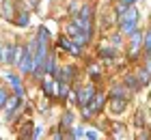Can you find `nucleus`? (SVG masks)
I'll return each mask as SVG.
<instances>
[{
  "label": "nucleus",
  "instance_id": "nucleus-18",
  "mask_svg": "<svg viewBox=\"0 0 151 140\" xmlns=\"http://www.w3.org/2000/svg\"><path fill=\"white\" fill-rule=\"evenodd\" d=\"M78 15H80L82 19H93V6H91V4H82V9H80Z\"/></svg>",
  "mask_w": 151,
  "mask_h": 140
},
{
  "label": "nucleus",
  "instance_id": "nucleus-13",
  "mask_svg": "<svg viewBox=\"0 0 151 140\" xmlns=\"http://www.w3.org/2000/svg\"><path fill=\"white\" fill-rule=\"evenodd\" d=\"M13 15H17V13H15V6H13L11 0H4V2H2V17H4V19H13Z\"/></svg>",
  "mask_w": 151,
  "mask_h": 140
},
{
  "label": "nucleus",
  "instance_id": "nucleus-16",
  "mask_svg": "<svg viewBox=\"0 0 151 140\" xmlns=\"http://www.w3.org/2000/svg\"><path fill=\"white\" fill-rule=\"evenodd\" d=\"M136 75H138V80H140V84H142V86H147V84L151 82V73L147 71V67H138Z\"/></svg>",
  "mask_w": 151,
  "mask_h": 140
},
{
  "label": "nucleus",
  "instance_id": "nucleus-10",
  "mask_svg": "<svg viewBox=\"0 0 151 140\" xmlns=\"http://www.w3.org/2000/svg\"><path fill=\"white\" fill-rule=\"evenodd\" d=\"M104 101H106V95H104V93H95L93 101H91V108H93L95 114H99V112H101V108H104Z\"/></svg>",
  "mask_w": 151,
  "mask_h": 140
},
{
  "label": "nucleus",
  "instance_id": "nucleus-9",
  "mask_svg": "<svg viewBox=\"0 0 151 140\" xmlns=\"http://www.w3.org/2000/svg\"><path fill=\"white\" fill-rule=\"evenodd\" d=\"M110 110L112 114H121L125 110V99L123 97H110Z\"/></svg>",
  "mask_w": 151,
  "mask_h": 140
},
{
  "label": "nucleus",
  "instance_id": "nucleus-15",
  "mask_svg": "<svg viewBox=\"0 0 151 140\" xmlns=\"http://www.w3.org/2000/svg\"><path fill=\"white\" fill-rule=\"evenodd\" d=\"M67 97H69V82L58 80V99L67 101Z\"/></svg>",
  "mask_w": 151,
  "mask_h": 140
},
{
  "label": "nucleus",
  "instance_id": "nucleus-12",
  "mask_svg": "<svg viewBox=\"0 0 151 140\" xmlns=\"http://www.w3.org/2000/svg\"><path fill=\"white\" fill-rule=\"evenodd\" d=\"M134 30H138V22H121L119 24V32L121 34H127L129 37Z\"/></svg>",
  "mask_w": 151,
  "mask_h": 140
},
{
  "label": "nucleus",
  "instance_id": "nucleus-22",
  "mask_svg": "<svg viewBox=\"0 0 151 140\" xmlns=\"http://www.w3.org/2000/svg\"><path fill=\"white\" fill-rule=\"evenodd\" d=\"M112 134H114V138H123L125 136V127H123L121 123H114V131Z\"/></svg>",
  "mask_w": 151,
  "mask_h": 140
},
{
  "label": "nucleus",
  "instance_id": "nucleus-21",
  "mask_svg": "<svg viewBox=\"0 0 151 140\" xmlns=\"http://www.w3.org/2000/svg\"><path fill=\"white\" fill-rule=\"evenodd\" d=\"M37 37H39V39H43V41H50V39H52V34H50V30H47L45 26H39V32H37Z\"/></svg>",
  "mask_w": 151,
  "mask_h": 140
},
{
  "label": "nucleus",
  "instance_id": "nucleus-31",
  "mask_svg": "<svg viewBox=\"0 0 151 140\" xmlns=\"http://www.w3.org/2000/svg\"><path fill=\"white\" fill-rule=\"evenodd\" d=\"M145 67H147V71L151 73V58H147V65H145Z\"/></svg>",
  "mask_w": 151,
  "mask_h": 140
},
{
  "label": "nucleus",
  "instance_id": "nucleus-29",
  "mask_svg": "<svg viewBox=\"0 0 151 140\" xmlns=\"http://www.w3.org/2000/svg\"><path fill=\"white\" fill-rule=\"evenodd\" d=\"M41 131H43L41 127H35V129H32V138H41Z\"/></svg>",
  "mask_w": 151,
  "mask_h": 140
},
{
  "label": "nucleus",
  "instance_id": "nucleus-8",
  "mask_svg": "<svg viewBox=\"0 0 151 140\" xmlns=\"http://www.w3.org/2000/svg\"><path fill=\"white\" fill-rule=\"evenodd\" d=\"M123 84L132 90V93H136V90H140L142 88V84H140V80H138V75H125L123 78Z\"/></svg>",
  "mask_w": 151,
  "mask_h": 140
},
{
  "label": "nucleus",
  "instance_id": "nucleus-28",
  "mask_svg": "<svg viewBox=\"0 0 151 140\" xmlns=\"http://www.w3.org/2000/svg\"><path fill=\"white\" fill-rule=\"evenodd\" d=\"M145 45H151V28L147 30V34H145V43H142V47Z\"/></svg>",
  "mask_w": 151,
  "mask_h": 140
},
{
  "label": "nucleus",
  "instance_id": "nucleus-19",
  "mask_svg": "<svg viewBox=\"0 0 151 140\" xmlns=\"http://www.w3.org/2000/svg\"><path fill=\"white\" fill-rule=\"evenodd\" d=\"M71 123H73V114H71V112H65L63 121H60V127H63V129H71Z\"/></svg>",
  "mask_w": 151,
  "mask_h": 140
},
{
  "label": "nucleus",
  "instance_id": "nucleus-32",
  "mask_svg": "<svg viewBox=\"0 0 151 140\" xmlns=\"http://www.w3.org/2000/svg\"><path fill=\"white\" fill-rule=\"evenodd\" d=\"M2 47L4 45H2V41H0V60H2Z\"/></svg>",
  "mask_w": 151,
  "mask_h": 140
},
{
  "label": "nucleus",
  "instance_id": "nucleus-20",
  "mask_svg": "<svg viewBox=\"0 0 151 140\" xmlns=\"http://www.w3.org/2000/svg\"><path fill=\"white\" fill-rule=\"evenodd\" d=\"M147 123V118H145V112H136V116H134V125H136V127H142V125H145Z\"/></svg>",
  "mask_w": 151,
  "mask_h": 140
},
{
  "label": "nucleus",
  "instance_id": "nucleus-11",
  "mask_svg": "<svg viewBox=\"0 0 151 140\" xmlns=\"http://www.w3.org/2000/svg\"><path fill=\"white\" fill-rule=\"evenodd\" d=\"M129 93H132V90H129L125 84H114V86L110 88V97H123V99H125Z\"/></svg>",
  "mask_w": 151,
  "mask_h": 140
},
{
  "label": "nucleus",
  "instance_id": "nucleus-23",
  "mask_svg": "<svg viewBox=\"0 0 151 140\" xmlns=\"http://www.w3.org/2000/svg\"><path fill=\"white\" fill-rule=\"evenodd\" d=\"M88 73H91V78H99L101 75V67L99 65H91L88 67Z\"/></svg>",
  "mask_w": 151,
  "mask_h": 140
},
{
  "label": "nucleus",
  "instance_id": "nucleus-1",
  "mask_svg": "<svg viewBox=\"0 0 151 140\" xmlns=\"http://www.w3.org/2000/svg\"><path fill=\"white\" fill-rule=\"evenodd\" d=\"M142 43H145V34H142V30H134L132 34H129V52H127L129 60H136V58H138Z\"/></svg>",
  "mask_w": 151,
  "mask_h": 140
},
{
  "label": "nucleus",
  "instance_id": "nucleus-25",
  "mask_svg": "<svg viewBox=\"0 0 151 140\" xmlns=\"http://www.w3.org/2000/svg\"><path fill=\"white\" fill-rule=\"evenodd\" d=\"M121 39H123V34H121V32H114L112 37H110V41H112V45H114V47H119V45H121Z\"/></svg>",
  "mask_w": 151,
  "mask_h": 140
},
{
  "label": "nucleus",
  "instance_id": "nucleus-24",
  "mask_svg": "<svg viewBox=\"0 0 151 140\" xmlns=\"http://www.w3.org/2000/svg\"><path fill=\"white\" fill-rule=\"evenodd\" d=\"M84 138H88V140H97V138H99V131H97V129H86V131H84Z\"/></svg>",
  "mask_w": 151,
  "mask_h": 140
},
{
  "label": "nucleus",
  "instance_id": "nucleus-17",
  "mask_svg": "<svg viewBox=\"0 0 151 140\" xmlns=\"http://www.w3.org/2000/svg\"><path fill=\"white\" fill-rule=\"evenodd\" d=\"M15 24H17V26H22V28H24V26H28V24H30V13H28V11H22V13H17V17H15Z\"/></svg>",
  "mask_w": 151,
  "mask_h": 140
},
{
  "label": "nucleus",
  "instance_id": "nucleus-3",
  "mask_svg": "<svg viewBox=\"0 0 151 140\" xmlns=\"http://www.w3.org/2000/svg\"><path fill=\"white\" fill-rule=\"evenodd\" d=\"M93 97H95V86H93V84L78 88V106H82V103H91Z\"/></svg>",
  "mask_w": 151,
  "mask_h": 140
},
{
  "label": "nucleus",
  "instance_id": "nucleus-26",
  "mask_svg": "<svg viewBox=\"0 0 151 140\" xmlns=\"http://www.w3.org/2000/svg\"><path fill=\"white\" fill-rule=\"evenodd\" d=\"M6 99H9V95H6V90L0 86V110L4 108V103H6Z\"/></svg>",
  "mask_w": 151,
  "mask_h": 140
},
{
  "label": "nucleus",
  "instance_id": "nucleus-5",
  "mask_svg": "<svg viewBox=\"0 0 151 140\" xmlns=\"http://www.w3.org/2000/svg\"><path fill=\"white\" fill-rule=\"evenodd\" d=\"M4 78L11 82V88H13V93H15V95H19V97H24V84H22V80H19L15 73H6Z\"/></svg>",
  "mask_w": 151,
  "mask_h": 140
},
{
  "label": "nucleus",
  "instance_id": "nucleus-7",
  "mask_svg": "<svg viewBox=\"0 0 151 140\" xmlns=\"http://www.w3.org/2000/svg\"><path fill=\"white\" fill-rule=\"evenodd\" d=\"M121 22H138V9L132 4V6H127V11L123 13V15H119V24Z\"/></svg>",
  "mask_w": 151,
  "mask_h": 140
},
{
  "label": "nucleus",
  "instance_id": "nucleus-33",
  "mask_svg": "<svg viewBox=\"0 0 151 140\" xmlns=\"http://www.w3.org/2000/svg\"><path fill=\"white\" fill-rule=\"evenodd\" d=\"M2 2H4V0H0V17H2Z\"/></svg>",
  "mask_w": 151,
  "mask_h": 140
},
{
  "label": "nucleus",
  "instance_id": "nucleus-27",
  "mask_svg": "<svg viewBox=\"0 0 151 140\" xmlns=\"http://www.w3.org/2000/svg\"><path fill=\"white\" fill-rule=\"evenodd\" d=\"M73 138H84V129H82V127H76V129H73Z\"/></svg>",
  "mask_w": 151,
  "mask_h": 140
},
{
  "label": "nucleus",
  "instance_id": "nucleus-34",
  "mask_svg": "<svg viewBox=\"0 0 151 140\" xmlns=\"http://www.w3.org/2000/svg\"><path fill=\"white\" fill-rule=\"evenodd\" d=\"M149 125H151V118H149Z\"/></svg>",
  "mask_w": 151,
  "mask_h": 140
},
{
  "label": "nucleus",
  "instance_id": "nucleus-14",
  "mask_svg": "<svg viewBox=\"0 0 151 140\" xmlns=\"http://www.w3.org/2000/svg\"><path fill=\"white\" fill-rule=\"evenodd\" d=\"M99 56L104 60H112L114 56H116V47H112V45H101L99 47Z\"/></svg>",
  "mask_w": 151,
  "mask_h": 140
},
{
  "label": "nucleus",
  "instance_id": "nucleus-4",
  "mask_svg": "<svg viewBox=\"0 0 151 140\" xmlns=\"http://www.w3.org/2000/svg\"><path fill=\"white\" fill-rule=\"evenodd\" d=\"M45 97H58V80H43L41 82Z\"/></svg>",
  "mask_w": 151,
  "mask_h": 140
},
{
  "label": "nucleus",
  "instance_id": "nucleus-6",
  "mask_svg": "<svg viewBox=\"0 0 151 140\" xmlns=\"http://www.w3.org/2000/svg\"><path fill=\"white\" fill-rule=\"evenodd\" d=\"M78 75V69H76L73 65H67V67H63L60 69V75H58V80H63V82H69L71 84V80Z\"/></svg>",
  "mask_w": 151,
  "mask_h": 140
},
{
  "label": "nucleus",
  "instance_id": "nucleus-2",
  "mask_svg": "<svg viewBox=\"0 0 151 140\" xmlns=\"http://www.w3.org/2000/svg\"><path fill=\"white\" fill-rule=\"evenodd\" d=\"M56 45L60 47V50H65V52L73 54V56H80V54H82V47H80L78 43H76L73 39L69 41V37H60V39L56 41Z\"/></svg>",
  "mask_w": 151,
  "mask_h": 140
},
{
  "label": "nucleus",
  "instance_id": "nucleus-30",
  "mask_svg": "<svg viewBox=\"0 0 151 140\" xmlns=\"http://www.w3.org/2000/svg\"><path fill=\"white\" fill-rule=\"evenodd\" d=\"M145 56H147V58H151V45H145Z\"/></svg>",
  "mask_w": 151,
  "mask_h": 140
}]
</instances>
